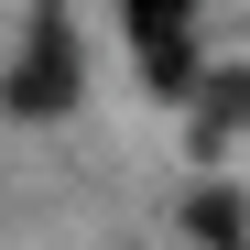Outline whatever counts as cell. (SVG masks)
<instances>
[{
	"mask_svg": "<svg viewBox=\"0 0 250 250\" xmlns=\"http://www.w3.org/2000/svg\"><path fill=\"white\" fill-rule=\"evenodd\" d=\"M120 11H131V33H185L196 0H120Z\"/></svg>",
	"mask_w": 250,
	"mask_h": 250,
	"instance_id": "obj_3",
	"label": "cell"
},
{
	"mask_svg": "<svg viewBox=\"0 0 250 250\" xmlns=\"http://www.w3.org/2000/svg\"><path fill=\"white\" fill-rule=\"evenodd\" d=\"M142 76H152L163 98H185L196 87V44H185V33H142Z\"/></svg>",
	"mask_w": 250,
	"mask_h": 250,
	"instance_id": "obj_2",
	"label": "cell"
},
{
	"mask_svg": "<svg viewBox=\"0 0 250 250\" xmlns=\"http://www.w3.org/2000/svg\"><path fill=\"white\" fill-rule=\"evenodd\" d=\"M0 98H11L22 120H55V109L76 98V44H65V11H44V22H33V55L11 65V87H0Z\"/></svg>",
	"mask_w": 250,
	"mask_h": 250,
	"instance_id": "obj_1",
	"label": "cell"
}]
</instances>
